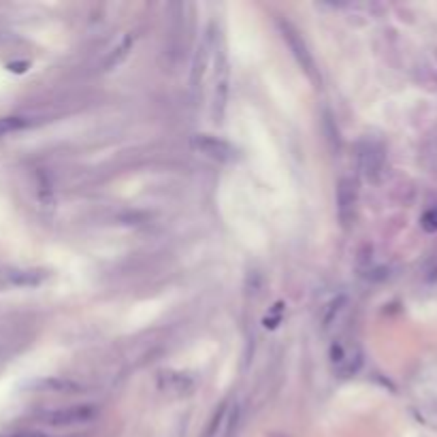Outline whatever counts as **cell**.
I'll return each instance as SVG.
<instances>
[{
	"instance_id": "obj_1",
	"label": "cell",
	"mask_w": 437,
	"mask_h": 437,
	"mask_svg": "<svg viewBox=\"0 0 437 437\" xmlns=\"http://www.w3.org/2000/svg\"><path fill=\"white\" fill-rule=\"evenodd\" d=\"M277 28H280V35L284 39V43L288 45L292 58L297 60V65L305 71V75L311 79V82H318L320 75H318V67H316V60L305 43V39L301 37V33L290 24V22H277Z\"/></svg>"
},
{
	"instance_id": "obj_2",
	"label": "cell",
	"mask_w": 437,
	"mask_h": 437,
	"mask_svg": "<svg viewBox=\"0 0 437 437\" xmlns=\"http://www.w3.org/2000/svg\"><path fill=\"white\" fill-rule=\"evenodd\" d=\"M384 145L375 139H363L358 143V169L365 179L377 182L384 169Z\"/></svg>"
},
{
	"instance_id": "obj_3",
	"label": "cell",
	"mask_w": 437,
	"mask_h": 437,
	"mask_svg": "<svg viewBox=\"0 0 437 437\" xmlns=\"http://www.w3.org/2000/svg\"><path fill=\"white\" fill-rule=\"evenodd\" d=\"M99 414V409L94 405H71V407H60V409H52L43 416V420L48 424L54 426H73V424H86L90 420H94Z\"/></svg>"
},
{
	"instance_id": "obj_4",
	"label": "cell",
	"mask_w": 437,
	"mask_h": 437,
	"mask_svg": "<svg viewBox=\"0 0 437 437\" xmlns=\"http://www.w3.org/2000/svg\"><path fill=\"white\" fill-rule=\"evenodd\" d=\"M192 148L197 152H201L203 156L211 158V160H218V162H233L237 158V150L220 139V137H214V135H194L192 137Z\"/></svg>"
},
{
	"instance_id": "obj_5",
	"label": "cell",
	"mask_w": 437,
	"mask_h": 437,
	"mask_svg": "<svg viewBox=\"0 0 437 437\" xmlns=\"http://www.w3.org/2000/svg\"><path fill=\"white\" fill-rule=\"evenodd\" d=\"M239 416H241L239 405L235 401H224L218 407L205 437H233L239 424Z\"/></svg>"
},
{
	"instance_id": "obj_6",
	"label": "cell",
	"mask_w": 437,
	"mask_h": 437,
	"mask_svg": "<svg viewBox=\"0 0 437 437\" xmlns=\"http://www.w3.org/2000/svg\"><path fill=\"white\" fill-rule=\"evenodd\" d=\"M228 82H231V73H228V65L226 58L222 56L218 67H216V86H214V120L222 122L224 118V109H226V99H228Z\"/></svg>"
},
{
	"instance_id": "obj_7",
	"label": "cell",
	"mask_w": 437,
	"mask_h": 437,
	"mask_svg": "<svg viewBox=\"0 0 437 437\" xmlns=\"http://www.w3.org/2000/svg\"><path fill=\"white\" fill-rule=\"evenodd\" d=\"M337 216L343 226H350L354 220V207H356V190L354 184L348 177H341L337 184Z\"/></svg>"
},
{
	"instance_id": "obj_8",
	"label": "cell",
	"mask_w": 437,
	"mask_h": 437,
	"mask_svg": "<svg viewBox=\"0 0 437 437\" xmlns=\"http://www.w3.org/2000/svg\"><path fill=\"white\" fill-rule=\"evenodd\" d=\"M333 363H335V369L343 375V377H350L354 375L360 365H363V356L356 348H348L343 343H335L333 345Z\"/></svg>"
},
{
	"instance_id": "obj_9",
	"label": "cell",
	"mask_w": 437,
	"mask_h": 437,
	"mask_svg": "<svg viewBox=\"0 0 437 437\" xmlns=\"http://www.w3.org/2000/svg\"><path fill=\"white\" fill-rule=\"evenodd\" d=\"M158 386H160V390L171 392V394H188L194 390V380L186 373L165 371V373H160Z\"/></svg>"
},
{
	"instance_id": "obj_10",
	"label": "cell",
	"mask_w": 437,
	"mask_h": 437,
	"mask_svg": "<svg viewBox=\"0 0 437 437\" xmlns=\"http://www.w3.org/2000/svg\"><path fill=\"white\" fill-rule=\"evenodd\" d=\"M45 280L43 271H16L11 273V282L20 286H39Z\"/></svg>"
},
{
	"instance_id": "obj_11",
	"label": "cell",
	"mask_w": 437,
	"mask_h": 437,
	"mask_svg": "<svg viewBox=\"0 0 437 437\" xmlns=\"http://www.w3.org/2000/svg\"><path fill=\"white\" fill-rule=\"evenodd\" d=\"M31 122L26 118H0V137L24 131Z\"/></svg>"
},
{
	"instance_id": "obj_12",
	"label": "cell",
	"mask_w": 437,
	"mask_h": 437,
	"mask_svg": "<svg viewBox=\"0 0 437 437\" xmlns=\"http://www.w3.org/2000/svg\"><path fill=\"white\" fill-rule=\"evenodd\" d=\"M133 43H135V39H133V37H126V39L122 41V45H120V48L116 50V54H114V56H111V58L107 60V65H105V67H107V69H114V67H118V65H120V62H122V60H124V58L128 56V52L133 50Z\"/></svg>"
},
{
	"instance_id": "obj_13",
	"label": "cell",
	"mask_w": 437,
	"mask_h": 437,
	"mask_svg": "<svg viewBox=\"0 0 437 437\" xmlns=\"http://www.w3.org/2000/svg\"><path fill=\"white\" fill-rule=\"evenodd\" d=\"M420 226L426 233H437V209H428L420 218Z\"/></svg>"
},
{
	"instance_id": "obj_14",
	"label": "cell",
	"mask_w": 437,
	"mask_h": 437,
	"mask_svg": "<svg viewBox=\"0 0 437 437\" xmlns=\"http://www.w3.org/2000/svg\"><path fill=\"white\" fill-rule=\"evenodd\" d=\"M11 437H48V435L37 433V431H22V433H13Z\"/></svg>"
}]
</instances>
